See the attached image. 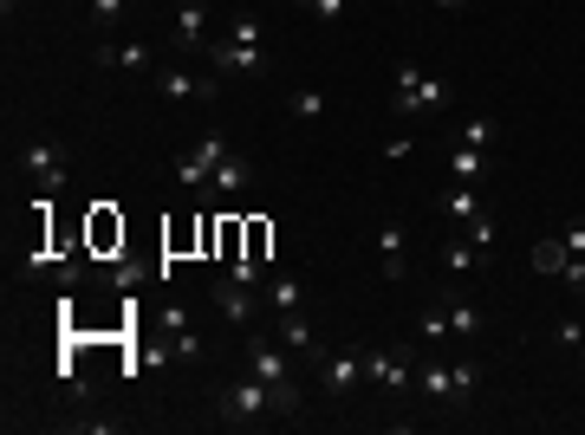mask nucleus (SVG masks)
Returning a JSON list of instances; mask_svg holds the SVG:
<instances>
[{
	"mask_svg": "<svg viewBox=\"0 0 585 435\" xmlns=\"http://www.w3.org/2000/svg\"><path fill=\"white\" fill-rule=\"evenodd\" d=\"M202 59H208L215 78H260V72H267V20H260L254 7H241V13L228 20V33L208 39Z\"/></svg>",
	"mask_w": 585,
	"mask_h": 435,
	"instance_id": "nucleus-1",
	"label": "nucleus"
},
{
	"mask_svg": "<svg viewBox=\"0 0 585 435\" xmlns=\"http://www.w3.org/2000/svg\"><path fill=\"white\" fill-rule=\"evenodd\" d=\"M247 364L241 371H254L267 391H274V404H280V417H300V384H293V364H287V345L280 338H267V332H247V351H241Z\"/></svg>",
	"mask_w": 585,
	"mask_h": 435,
	"instance_id": "nucleus-2",
	"label": "nucleus"
},
{
	"mask_svg": "<svg viewBox=\"0 0 585 435\" xmlns=\"http://www.w3.org/2000/svg\"><path fill=\"white\" fill-rule=\"evenodd\" d=\"M215 417H221L228 430H260L267 417H280V404H274V391H267L254 371H241V378H228V384L215 391Z\"/></svg>",
	"mask_w": 585,
	"mask_h": 435,
	"instance_id": "nucleus-3",
	"label": "nucleus"
},
{
	"mask_svg": "<svg viewBox=\"0 0 585 435\" xmlns=\"http://www.w3.org/2000/svg\"><path fill=\"white\" fill-rule=\"evenodd\" d=\"M449 104V78H436V72H423V65H397V85H391V111L397 117H436Z\"/></svg>",
	"mask_w": 585,
	"mask_h": 435,
	"instance_id": "nucleus-4",
	"label": "nucleus"
},
{
	"mask_svg": "<svg viewBox=\"0 0 585 435\" xmlns=\"http://www.w3.org/2000/svg\"><path fill=\"white\" fill-rule=\"evenodd\" d=\"M150 85H156L169 104H215V98H221V78H215V72H189V65H156Z\"/></svg>",
	"mask_w": 585,
	"mask_h": 435,
	"instance_id": "nucleus-5",
	"label": "nucleus"
},
{
	"mask_svg": "<svg viewBox=\"0 0 585 435\" xmlns=\"http://www.w3.org/2000/svg\"><path fill=\"white\" fill-rule=\"evenodd\" d=\"M365 384H371V391H391V397L417 391V364H410V351H404V345H371V351H365Z\"/></svg>",
	"mask_w": 585,
	"mask_h": 435,
	"instance_id": "nucleus-6",
	"label": "nucleus"
},
{
	"mask_svg": "<svg viewBox=\"0 0 585 435\" xmlns=\"http://www.w3.org/2000/svg\"><path fill=\"white\" fill-rule=\"evenodd\" d=\"M20 169L33 176V189H39V195H59V189H65V176H72L65 143H52V137H33V143L20 150Z\"/></svg>",
	"mask_w": 585,
	"mask_h": 435,
	"instance_id": "nucleus-7",
	"label": "nucleus"
},
{
	"mask_svg": "<svg viewBox=\"0 0 585 435\" xmlns=\"http://www.w3.org/2000/svg\"><path fill=\"white\" fill-rule=\"evenodd\" d=\"M221 156H228V143H221L215 130H208V137H195V143H189V156L176 163V182H182L195 202H208V182H215V163H221Z\"/></svg>",
	"mask_w": 585,
	"mask_h": 435,
	"instance_id": "nucleus-8",
	"label": "nucleus"
},
{
	"mask_svg": "<svg viewBox=\"0 0 585 435\" xmlns=\"http://www.w3.org/2000/svg\"><path fill=\"white\" fill-rule=\"evenodd\" d=\"M208 299L221 306V319H228V325H247V319L260 312V299H267V293H260V286H247V280H234V273H215Z\"/></svg>",
	"mask_w": 585,
	"mask_h": 435,
	"instance_id": "nucleus-9",
	"label": "nucleus"
},
{
	"mask_svg": "<svg viewBox=\"0 0 585 435\" xmlns=\"http://www.w3.org/2000/svg\"><path fill=\"white\" fill-rule=\"evenodd\" d=\"M319 378H326V391H332V397H358V391H365V351H352V345L326 351Z\"/></svg>",
	"mask_w": 585,
	"mask_h": 435,
	"instance_id": "nucleus-10",
	"label": "nucleus"
},
{
	"mask_svg": "<svg viewBox=\"0 0 585 435\" xmlns=\"http://www.w3.org/2000/svg\"><path fill=\"white\" fill-rule=\"evenodd\" d=\"M443 169H449V182L482 189V182L495 176V156H488V150H475V143H449V150H443Z\"/></svg>",
	"mask_w": 585,
	"mask_h": 435,
	"instance_id": "nucleus-11",
	"label": "nucleus"
},
{
	"mask_svg": "<svg viewBox=\"0 0 585 435\" xmlns=\"http://www.w3.org/2000/svg\"><path fill=\"white\" fill-rule=\"evenodd\" d=\"M247 189H254V163L228 150V156L215 163V182H208V202H202V208H215V202H234V195H247Z\"/></svg>",
	"mask_w": 585,
	"mask_h": 435,
	"instance_id": "nucleus-12",
	"label": "nucleus"
},
{
	"mask_svg": "<svg viewBox=\"0 0 585 435\" xmlns=\"http://www.w3.org/2000/svg\"><path fill=\"white\" fill-rule=\"evenodd\" d=\"M274 332H280V345H287L293 358H306V364H326V345L313 338L306 312H274Z\"/></svg>",
	"mask_w": 585,
	"mask_h": 435,
	"instance_id": "nucleus-13",
	"label": "nucleus"
},
{
	"mask_svg": "<svg viewBox=\"0 0 585 435\" xmlns=\"http://www.w3.org/2000/svg\"><path fill=\"white\" fill-rule=\"evenodd\" d=\"M91 65H104V72H143L150 65V46H137V39H98L91 46Z\"/></svg>",
	"mask_w": 585,
	"mask_h": 435,
	"instance_id": "nucleus-14",
	"label": "nucleus"
},
{
	"mask_svg": "<svg viewBox=\"0 0 585 435\" xmlns=\"http://www.w3.org/2000/svg\"><path fill=\"white\" fill-rule=\"evenodd\" d=\"M378 267H384V280H404L410 273V234H404V221H384L378 228Z\"/></svg>",
	"mask_w": 585,
	"mask_h": 435,
	"instance_id": "nucleus-15",
	"label": "nucleus"
},
{
	"mask_svg": "<svg viewBox=\"0 0 585 435\" xmlns=\"http://www.w3.org/2000/svg\"><path fill=\"white\" fill-rule=\"evenodd\" d=\"M417 391L436 404V410H462V391H456V364H417Z\"/></svg>",
	"mask_w": 585,
	"mask_h": 435,
	"instance_id": "nucleus-16",
	"label": "nucleus"
},
{
	"mask_svg": "<svg viewBox=\"0 0 585 435\" xmlns=\"http://www.w3.org/2000/svg\"><path fill=\"white\" fill-rule=\"evenodd\" d=\"M176 46L208 52V0H176Z\"/></svg>",
	"mask_w": 585,
	"mask_h": 435,
	"instance_id": "nucleus-17",
	"label": "nucleus"
},
{
	"mask_svg": "<svg viewBox=\"0 0 585 435\" xmlns=\"http://www.w3.org/2000/svg\"><path fill=\"white\" fill-rule=\"evenodd\" d=\"M436 306H443V319H449V338H482V306H475L469 293H443Z\"/></svg>",
	"mask_w": 585,
	"mask_h": 435,
	"instance_id": "nucleus-18",
	"label": "nucleus"
},
{
	"mask_svg": "<svg viewBox=\"0 0 585 435\" xmlns=\"http://www.w3.org/2000/svg\"><path fill=\"white\" fill-rule=\"evenodd\" d=\"M436 208L462 228L469 215H482V189H469V182H443V189H436Z\"/></svg>",
	"mask_w": 585,
	"mask_h": 435,
	"instance_id": "nucleus-19",
	"label": "nucleus"
},
{
	"mask_svg": "<svg viewBox=\"0 0 585 435\" xmlns=\"http://www.w3.org/2000/svg\"><path fill=\"white\" fill-rule=\"evenodd\" d=\"M260 293H267V306H274V312H300V306H306V286H300L293 273H267V280H260Z\"/></svg>",
	"mask_w": 585,
	"mask_h": 435,
	"instance_id": "nucleus-20",
	"label": "nucleus"
},
{
	"mask_svg": "<svg viewBox=\"0 0 585 435\" xmlns=\"http://www.w3.org/2000/svg\"><path fill=\"white\" fill-rule=\"evenodd\" d=\"M443 260H449V273H482V267H488V254H482L469 234H449V241H443Z\"/></svg>",
	"mask_w": 585,
	"mask_h": 435,
	"instance_id": "nucleus-21",
	"label": "nucleus"
},
{
	"mask_svg": "<svg viewBox=\"0 0 585 435\" xmlns=\"http://www.w3.org/2000/svg\"><path fill=\"white\" fill-rule=\"evenodd\" d=\"M287 117H293V124H319V117H326V91L293 85V91H287Z\"/></svg>",
	"mask_w": 585,
	"mask_h": 435,
	"instance_id": "nucleus-22",
	"label": "nucleus"
},
{
	"mask_svg": "<svg viewBox=\"0 0 585 435\" xmlns=\"http://www.w3.org/2000/svg\"><path fill=\"white\" fill-rule=\"evenodd\" d=\"M567 260H573V254H567V241H560V234L534 241V273H541V280H560V273H567Z\"/></svg>",
	"mask_w": 585,
	"mask_h": 435,
	"instance_id": "nucleus-23",
	"label": "nucleus"
},
{
	"mask_svg": "<svg viewBox=\"0 0 585 435\" xmlns=\"http://www.w3.org/2000/svg\"><path fill=\"white\" fill-rule=\"evenodd\" d=\"M449 143H475V150H495V143H501V124H495V117H462Z\"/></svg>",
	"mask_w": 585,
	"mask_h": 435,
	"instance_id": "nucleus-24",
	"label": "nucleus"
},
{
	"mask_svg": "<svg viewBox=\"0 0 585 435\" xmlns=\"http://www.w3.org/2000/svg\"><path fill=\"white\" fill-rule=\"evenodd\" d=\"M456 234H469V241H475V247H482L488 260H495V247H501V221H495L488 208H482V215H469V221H462Z\"/></svg>",
	"mask_w": 585,
	"mask_h": 435,
	"instance_id": "nucleus-25",
	"label": "nucleus"
},
{
	"mask_svg": "<svg viewBox=\"0 0 585 435\" xmlns=\"http://www.w3.org/2000/svg\"><path fill=\"white\" fill-rule=\"evenodd\" d=\"M345 7H352V0H300V13H313V20H326V26H339Z\"/></svg>",
	"mask_w": 585,
	"mask_h": 435,
	"instance_id": "nucleus-26",
	"label": "nucleus"
},
{
	"mask_svg": "<svg viewBox=\"0 0 585 435\" xmlns=\"http://www.w3.org/2000/svg\"><path fill=\"white\" fill-rule=\"evenodd\" d=\"M417 332H423V338H430V345H443V338H449V319H443V306H430V312H423V325H417Z\"/></svg>",
	"mask_w": 585,
	"mask_h": 435,
	"instance_id": "nucleus-27",
	"label": "nucleus"
},
{
	"mask_svg": "<svg viewBox=\"0 0 585 435\" xmlns=\"http://www.w3.org/2000/svg\"><path fill=\"white\" fill-rule=\"evenodd\" d=\"M475 384H482V378H475V364H469V358H456V391H462V404L475 397Z\"/></svg>",
	"mask_w": 585,
	"mask_h": 435,
	"instance_id": "nucleus-28",
	"label": "nucleus"
},
{
	"mask_svg": "<svg viewBox=\"0 0 585 435\" xmlns=\"http://www.w3.org/2000/svg\"><path fill=\"white\" fill-rule=\"evenodd\" d=\"M117 13H124V0H91V20H98V26H104V33H111V26H117Z\"/></svg>",
	"mask_w": 585,
	"mask_h": 435,
	"instance_id": "nucleus-29",
	"label": "nucleus"
},
{
	"mask_svg": "<svg viewBox=\"0 0 585 435\" xmlns=\"http://www.w3.org/2000/svg\"><path fill=\"white\" fill-rule=\"evenodd\" d=\"M560 286H567L573 299H585V260H567V273H560Z\"/></svg>",
	"mask_w": 585,
	"mask_h": 435,
	"instance_id": "nucleus-30",
	"label": "nucleus"
},
{
	"mask_svg": "<svg viewBox=\"0 0 585 435\" xmlns=\"http://www.w3.org/2000/svg\"><path fill=\"white\" fill-rule=\"evenodd\" d=\"M560 241H567V254H573V260H585V221H567V228H560Z\"/></svg>",
	"mask_w": 585,
	"mask_h": 435,
	"instance_id": "nucleus-31",
	"label": "nucleus"
},
{
	"mask_svg": "<svg viewBox=\"0 0 585 435\" xmlns=\"http://www.w3.org/2000/svg\"><path fill=\"white\" fill-rule=\"evenodd\" d=\"M384 156H391V163H404V156H417V137H410V130H404V137H391V143H384Z\"/></svg>",
	"mask_w": 585,
	"mask_h": 435,
	"instance_id": "nucleus-32",
	"label": "nucleus"
},
{
	"mask_svg": "<svg viewBox=\"0 0 585 435\" xmlns=\"http://www.w3.org/2000/svg\"><path fill=\"white\" fill-rule=\"evenodd\" d=\"M176 358H202V338H195V332H189V325H182V332H176Z\"/></svg>",
	"mask_w": 585,
	"mask_h": 435,
	"instance_id": "nucleus-33",
	"label": "nucleus"
},
{
	"mask_svg": "<svg viewBox=\"0 0 585 435\" xmlns=\"http://www.w3.org/2000/svg\"><path fill=\"white\" fill-rule=\"evenodd\" d=\"M560 345H567V351H580V345H585V325H580V319H567V325H560Z\"/></svg>",
	"mask_w": 585,
	"mask_h": 435,
	"instance_id": "nucleus-34",
	"label": "nucleus"
},
{
	"mask_svg": "<svg viewBox=\"0 0 585 435\" xmlns=\"http://www.w3.org/2000/svg\"><path fill=\"white\" fill-rule=\"evenodd\" d=\"M72 430H91V435H111V430H117V423H111V417H78V423H72Z\"/></svg>",
	"mask_w": 585,
	"mask_h": 435,
	"instance_id": "nucleus-35",
	"label": "nucleus"
},
{
	"mask_svg": "<svg viewBox=\"0 0 585 435\" xmlns=\"http://www.w3.org/2000/svg\"><path fill=\"white\" fill-rule=\"evenodd\" d=\"M430 7H443V13H462V7H469V0H430Z\"/></svg>",
	"mask_w": 585,
	"mask_h": 435,
	"instance_id": "nucleus-36",
	"label": "nucleus"
},
{
	"mask_svg": "<svg viewBox=\"0 0 585 435\" xmlns=\"http://www.w3.org/2000/svg\"><path fill=\"white\" fill-rule=\"evenodd\" d=\"M124 7H137V0H124Z\"/></svg>",
	"mask_w": 585,
	"mask_h": 435,
	"instance_id": "nucleus-37",
	"label": "nucleus"
}]
</instances>
